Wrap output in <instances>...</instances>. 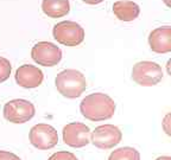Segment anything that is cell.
<instances>
[{
  "mask_svg": "<svg viewBox=\"0 0 171 160\" xmlns=\"http://www.w3.org/2000/svg\"><path fill=\"white\" fill-rule=\"evenodd\" d=\"M80 112L83 117L89 121H105L110 119L115 113V103L107 94L94 92L81 101Z\"/></svg>",
  "mask_w": 171,
  "mask_h": 160,
  "instance_id": "1",
  "label": "cell"
},
{
  "mask_svg": "<svg viewBox=\"0 0 171 160\" xmlns=\"http://www.w3.org/2000/svg\"><path fill=\"white\" fill-rule=\"evenodd\" d=\"M55 84L58 92L67 99H77L87 88L84 75L76 69H66L55 78Z\"/></svg>",
  "mask_w": 171,
  "mask_h": 160,
  "instance_id": "2",
  "label": "cell"
},
{
  "mask_svg": "<svg viewBox=\"0 0 171 160\" xmlns=\"http://www.w3.org/2000/svg\"><path fill=\"white\" fill-rule=\"evenodd\" d=\"M52 36L62 45L77 46L84 41V30L76 21L64 20L53 26Z\"/></svg>",
  "mask_w": 171,
  "mask_h": 160,
  "instance_id": "3",
  "label": "cell"
},
{
  "mask_svg": "<svg viewBox=\"0 0 171 160\" xmlns=\"http://www.w3.org/2000/svg\"><path fill=\"white\" fill-rule=\"evenodd\" d=\"M163 78V70L156 62H138L132 69V80L141 87H152L158 84Z\"/></svg>",
  "mask_w": 171,
  "mask_h": 160,
  "instance_id": "4",
  "label": "cell"
},
{
  "mask_svg": "<svg viewBox=\"0 0 171 160\" xmlns=\"http://www.w3.org/2000/svg\"><path fill=\"white\" fill-rule=\"evenodd\" d=\"M36 114L33 103L24 99L11 100L4 106V117L12 123H25Z\"/></svg>",
  "mask_w": 171,
  "mask_h": 160,
  "instance_id": "5",
  "label": "cell"
},
{
  "mask_svg": "<svg viewBox=\"0 0 171 160\" xmlns=\"http://www.w3.org/2000/svg\"><path fill=\"white\" fill-rule=\"evenodd\" d=\"M30 144L41 151L53 148L58 142V134L55 128L48 123H38L33 126L28 133Z\"/></svg>",
  "mask_w": 171,
  "mask_h": 160,
  "instance_id": "6",
  "label": "cell"
},
{
  "mask_svg": "<svg viewBox=\"0 0 171 160\" xmlns=\"http://www.w3.org/2000/svg\"><path fill=\"white\" fill-rule=\"evenodd\" d=\"M123 133L114 124H102L90 133V142L100 149H110L121 142Z\"/></svg>",
  "mask_w": 171,
  "mask_h": 160,
  "instance_id": "7",
  "label": "cell"
},
{
  "mask_svg": "<svg viewBox=\"0 0 171 160\" xmlns=\"http://www.w3.org/2000/svg\"><path fill=\"white\" fill-rule=\"evenodd\" d=\"M32 59L43 67H55L62 59V50L51 42H38L31 50Z\"/></svg>",
  "mask_w": 171,
  "mask_h": 160,
  "instance_id": "8",
  "label": "cell"
},
{
  "mask_svg": "<svg viewBox=\"0 0 171 160\" xmlns=\"http://www.w3.org/2000/svg\"><path fill=\"white\" fill-rule=\"evenodd\" d=\"M90 133L89 127L84 123L70 122L63 127L62 137L66 145L74 148H81L90 142Z\"/></svg>",
  "mask_w": 171,
  "mask_h": 160,
  "instance_id": "9",
  "label": "cell"
},
{
  "mask_svg": "<svg viewBox=\"0 0 171 160\" xmlns=\"http://www.w3.org/2000/svg\"><path fill=\"white\" fill-rule=\"evenodd\" d=\"M14 78L19 87L25 89H33L42 84L44 75L38 67L31 65V64H24L16 70Z\"/></svg>",
  "mask_w": 171,
  "mask_h": 160,
  "instance_id": "10",
  "label": "cell"
},
{
  "mask_svg": "<svg viewBox=\"0 0 171 160\" xmlns=\"http://www.w3.org/2000/svg\"><path fill=\"white\" fill-rule=\"evenodd\" d=\"M149 45L156 53H166L171 51V26H160L151 31L149 35Z\"/></svg>",
  "mask_w": 171,
  "mask_h": 160,
  "instance_id": "11",
  "label": "cell"
},
{
  "mask_svg": "<svg viewBox=\"0 0 171 160\" xmlns=\"http://www.w3.org/2000/svg\"><path fill=\"white\" fill-rule=\"evenodd\" d=\"M113 13L121 21H132L138 18L140 7L131 0H119L113 4Z\"/></svg>",
  "mask_w": 171,
  "mask_h": 160,
  "instance_id": "12",
  "label": "cell"
},
{
  "mask_svg": "<svg viewBox=\"0 0 171 160\" xmlns=\"http://www.w3.org/2000/svg\"><path fill=\"white\" fill-rule=\"evenodd\" d=\"M42 10L50 18H61L70 12L69 0H43Z\"/></svg>",
  "mask_w": 171,
  "mask_h": 160,
  "instance_id": "13",
  "label": "cell"
},
{
  "mask_svg": "<svg viewBox=\"0 0 171 160\" xmlns=\"http://www.w3.org/2000/svg\"><path fill=\"white\" fill-rule=\"evenodd\" d=\"M108 160H140V153L133 147H120L110 153Z\"/></svg>",
  "mask_w": 171,
  "mask_h": 160,
  "instance_id": "14",
  "label": "cell"
},
{
  "mask_svg": "<svg viewBox=\"0 0 171 160\" xmlns=\"http://www.w3.org/2000/svg\"><path fill=\"white\" fill-rule=\"evenodd\" d=\"M12 71V65L7 58L0 57V83L9 80Z\"/></svg>",
  "mask_w": 171,
  "mask_h": 160,
  "instance_id": "15",
  "label": "cell"
},
{
  "mask_svg": "<svg viewBox=\"0 0 171 160\" xmlns=\"http://www.w3.org/2000/svg\"><path fill=\"white\" fill-rule=\"evenodd\" d=\"M48 160H78L76 155L71 152L67 151H61V152H56L53 153Z\"/></svg>",
  "mask_w": 171,
  "mask_h": 160,
  "instance_id": "16",
  "label": "cell"
},
{
  "mask_svg": "<svg viewBox=\"0 0 171 160\" xmlns=\"http://www.w3.org/2000/svg\"><path fill=\"white\" fill-rule=\"evenodd\" d=\"M162 126H163V131L165 132V134L171 138V112L164 116Z\"/></svg>",
  "mask_w": 171,
  "mask_h": 160,
  "instance_id": "17",
  "label": "cell"
},
{
  "mask_svg": "<svg viewBox=\"0 0 171 160\" xmlns=\"http://www.w3.org/2000/svg\"><path fill=\"white\" fill-rule=\"evenodd\" d=\"M0 160H21L17 154L9 151H0Z\"/></svg>",
  "mask_w": 171,
  "mask_h": 160,
  "instance_id": "18",
  "label": "cell"
},
{
  "mask_svg": "<svg viewBox=\"0 0 171 160\" xmlns=\"http://www.w3.org/2000/svg\"><path fill=\"white\" fill-rule=\"evenodd\" d=\"M166 71H167V74L170 75V77H171V58L167 60V63H166Z\"/></svg>",
  "mask_w": 171,
  "mask_h": 160,
  "instance_id": "19",
  "label": "cell"
},
{
  "mask_svg": "<svg viewBox=\"0 0 171 160\" xmlns=\"http://www.w3.org/2000/svg\"><path fill=\"white\" fill-rule=\"evenodd\" d=\"M156 160H171V156H166V155H164V156H159V158H157Z\"/></svg>",
  "mask_w": 171,
  "mask_h": 160,
  "instance_id": "20",
  "label": "cell"
},
{
  "mask_svg": "<svg viewBox=\"0 0 171 160\" xmlns=\"http://www.w3.org/2000/svg\"><path fill=\"white\" fill-rule=\"evenodd\" d=\"M163 1H164V4H165L169 9H171V0H163Z\"/></svg>",
  "mask_w": 171,
  "mask_h": 160,
  "instance_id": "21",
  "label": "cell"
}]
</instances>
